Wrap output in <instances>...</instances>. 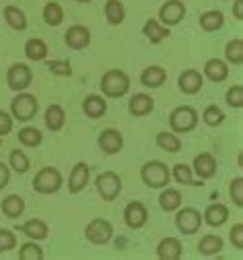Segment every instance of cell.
Instances as JSON below:
<instances>
[{
    "mask_svg": "<svg viewBox=\"0 0 243 260\" xmlns=\"http://www.w3.org/2000/svg\"><path fill=\"white\" fill-rule=\"evenodd\" d=\"M85 238L95 246H103L114 238V225L108 219H93L85 227Z\"/></svg>",
    "mask_w": 243,
    "mask_h": 260,
    "instance_id": "8",
    "label": "cell"
},
{
    "mask_svg": "<svg viewBox=\"0 0 243 260\" xmlns=\"http://www.w3.org/2000/svg\"><path fill=\"white\" fill-rule=\"evenodd\" d=\"M44 21L50 25V27H58L62 21H64V11L60 7V3H56V0H52V3H48L44 7Z\"/></svg>",
    "mask_w": 243,
    "mask_h": 260,
    "instance_id": "38",
    "label": "cell"
},
{
    "mask_svg": "<svg viewBox=\"0 0 243 260\" xmlns=\"http://www.w3.org/2000/svg\"><path fill=\"white\" fill-rule=\"evenodd\" d=\"M97 143H99V149L106 155H116V153H120L124 149V137H122L120 130H116V128L101 130Z\"/></svg>",
    "mask_w": 243,
    "mask_h": 260,
    "instance_id": "12",
    "label": "cell"
},
{
    "mask_svg": "<svg viewBox=\"0 0 243 260\" xmlns=\"http://www.w3.org/2000/svg\"><path fill=\"white\" fill-rule=\"evenodd\" d=\"M202 120L206 126H211V128H217L225 122V114L219 106H208L204 112H202Z\"/></svg>",
    "mask_w": 243,
    "mask_h": 260,
    "instance_id": "40",
    "label": "cell"
},
{
    "mask_svg": "<svg viewBox=\"0 0 243 260\" xmlns=\"http://www.w3.org/2000/svg\"><path fill=\"white\" fill-rule=\"evenodd\" d=\"M223 248H225V240L217 234H206L198 244V250L202 256H217L223 252Z\"/></svg>",
    "mask_w": 243,
    "mask_h": 260,
    "instance_id": "28",
    "label": "cell"
},
{
    "mask_svg": "<svg viewBox=\"0 0 243 260\" xmlns=\"http://www.w3.org/2000/svg\"><path fill=\"white\" fill-rule=\"evenodd\" d=\"M202 31H206V34H215V31H219L223 25H225V15L221 11H204L198 19Z\"/></svg>",
    "mask_w": 243,
    "mask_h": 260,
    "instance_id": "27",
    "label": "cell"
},
{
    "mask_svg": "<svg viewBox=\"0 0 243 260\" xmlns=\"http://www.w3.org/2000/svg\"><path fill=\"white\" fill-rule=\"evenodd\" d=\"M95 188L103 201L112 203L122 194V178L116 172H101L95 180Z\"/></svg>",
    "mask_w": 243,
    "mask_h": 260,
    "instance_id": "6",
    "label": "cell"
},
{
    "mask_svg": "<svg viewBox=\"0 0 243 260\" xmlns=\"http://www.w3.org/2000/svg\"><path fill=\"white\" fill-rule=\"evenodd\" d=\"M19 143L23 147H29V149L40 147L44 143V135L40 133L36 126H25V128L19 130Z\"/></svg>",
    "mask_w": 243,
    "mask_h": 260,
    "instance_id": "35",
    "label": "cell"
},
{
    "mask_svg": "<svg viewBox=\"0 0 243 260\" xmlns=\"http://www.w3.org/2000/svg\"><path fill=\"white\" fill-rule=\"evenodd\" d=\"M124 223L130 230H143L149 223V211L141 201H132L124 209Z\"/></svg>",
    "mask_w": 243,
    "mask_h": 260,
    "instance_id": "11",
    "label": "cell"
},
{
    "mask_svg": "<svg viewBox=\"0 0 243 260\" xmlns=\"http://www.w3.org/2000/svg\"><path fill=\"white\" fill-rule=\"evenodd\" d=\"M33 81V73L27 64L23 62H15L13 67L7 71V85L13 89V91H25Z\"/></svg>",
    "mask_w": 243,
    "mask_h": 260,
    "instance_id": "10",
    "label": "cell"
},
{
    "mask_svg": "<svg viewBox=\"0 0 243 260\" xmlns=\"http://www.w3.org/2000/svg\"><path fill=\"white\" fill-rule=\"evenodd\" d=\"M17 232L27 236L29 240H36V242H42L48 238L50 230H48V223L42 221V219H29L25 221L23 225H17Z\"/></svg>",
    "mask_w": 243,
    "mask_h": 260,
    "instance_id": "19",
    "label": "cell"
},
{
    "mask_svg": "<svg viewBox=\"0 0 243 260\" xmlns=\"http://www.w3.org/2000/svg\"><path fill=\"white\" fill-rule=\"evenodd\" d=\"M17 248V236L13 230H7V227H0V254L15 250Z\"/></svg>",
    "mask_w": 243,
    "mask_h": 260,
    "instance_id": "43",
    "label": "cell"
},
{
    "mask_svg": "<svg viewBox=\"0 0 243 260\" xmlns=\"http://www.w3.org/2000/svg\"><path fill=\"white\" fill-rule=\"evenodd\" d=\"M103 13H106V19L110 25H122L126 19V7L122 5V0H108Z\"/></svg>",
    "mask_w": 243,
    "mask_h": 260,
    "instance_id": "32",
    "label": "cell"
},
{
    "mask_svg": "<svg viewBox=\"0 0 243 260\" xmlns=\"http://www.w3.org/2000/svg\"><path fill=\"white\" fill-rule=\"evenodd\" d=\"M89 176H91V168L85 164V161H79L71 172V178H68V192L71 194L83 192L85 186L89 184Z\"/></svg>",
    "mask_w": 243,
    "mask_h": 260,
    "instance_id": "17",
    "label": "cell"
},
{
    "mask_svg": "<svg viewBox=\"0 0 243 260\" xmlns=\"http://www.w3.org/2000/svg\"><path fill=\"white\" fill-rule=\"evenodd\" d=\"M9 182H11V168L0 161V190H5L9 186Z\"/></svg>",
    "mask_w": 243,
    "mask_h": 260,
    "instance_id": "47",
    "label": "cell"
},
{
    "mask_svg": "<svg viewBox=\"0 0 243 260\" xmlns=\"http://www.w3.org/2000/svg\"><path fill=\"white\" fill-rule=\"evenodd\" d=\"M9 168L17 174H27L31 164H29V157L21 151V149H13L11 155H9Z\"/></svg>",
    "mask_w": 243,
    "mask_h": 260,
    "instance_id": "37",
    "label": "cell"
},
{
    "mask_svg": "<svg viewBox=\"0 0 243 260\" xmlns=\"http://www.w3.org/2000/svg\"><path fill=\"white\" fill-rule=\"evenodd\" d=\"M165 81H167V71L163 67H157V64L141 73V85L147 89H159L165 85Z\"/></svg>",
    "mask_w": 243,
    "mask_h": 260,
    "instance_id": "23",
    "label": "cell"
},
{
    "mask_svg": "<svg viewBox=\"0 0 243 260\" xmlns=\"http://www.w3.org/2000/svg\"><path fill=\"white\" fill-rule=\"evenodd\" d=\"M159 207L161 211L165 213H176L180 207H182V192L176 190V188H161V194H159Z\"/></svg>",
    "mask_w": 243,
    "mask_h": 260,
    "instance_id": "24",
    "label": "cell"
},
{
    "mask_svg": "<svg viewBox=\"0 0 243 260\" xmlns=\"http://www.w3.org/2000/svg\"><path fill=\"white\" fill-rule=\"evenodd\" d=\"M186 5L182 0H167L165 5H161L159 9V23L165 27H176L184 21L186 17Z\"/></svg>",
    "mask_w": 243,
    "mask_h": 260,
    "instance_id": "9",
    "label": "cell"
},
{
    "mask_svg": "<svg viewBox=\"0 0 243 260\" xmlns=\"http://www.w3.org/2000/svg\"><path fill=\"white\" fill-rule=\"evenodd\" d=\"M153 110H155V100L149 93H134L128 102V112L134 118H145L153 114Z\"/></svg>",
    "mask_w": 243,
    "mask_h": 260,
    "instance_id": "15",
    "label": "cell"
},
{
    "mask_svg": "<svg viewBox=\"0 0 243 260\" xmlns=\"http://www.w3.org/2000/svg\"><path fill=\"white\" fill-rule=\"evenodd\" d=\"M75 3H83V5H87V3H91V0H75Z\"/></svg>",
    "mask_w": 243,
    "mask_h": 260,
    "instance_id": "49",
    "label": "cell"
},
{
    "mask_svg": "<svg viewBox=\"0 0 243 260\" xmlns=\"http://www.w3.org/2000/svg\"><path fill=\"white\" fill-rule=\"evenodd\" d=\"M130 91V77L120 71V69H112L101 77V93L103 97H110V100H120Z\"/></svg>",
    "mask_w": 243,
    "mask_h": 260,
    "instance_id": "1",
    "label": "cell"
},
{
    "mask_svg": "<svg viewBox=\"0 0 243 260\" xmlns=\"http://www.w3.org/2000/svg\"><path fill=\"white\" fill-rule=\"evenodd\" d=\"M182 254H184L182 242L173 236H167L157 244V258L159 260H180Z\"/></svg>",
    "mask_w": 243,
    "mask_h": 260,
    "instance_id": "18",
    "label": "cell"
},
{
    "mask_svg": "<svg viewBox=\"0 0 243 260\" xmlns=\"http://www.w3.org/2000/svg\"><path fill=\"white\" fill-rule=\"evenodd\" d=\"M44 122H46V126L52 130V133H60V130L64 128V124H66L64 108H62V106H58V104L48 106L46 116H44Z\"/></svg>",
    "mask_w": 243,
    "mask_h": 260,
    "instance_id": "26",
    "label": "cell"
},
{
    "mask_svg": "<svg viewBox=\"0 0 243 260\" xmlns=\"http://www.w3.org/2000/svg\"><path fill=\"white\" fill-rule=\"evenodd\" d=\"M64 44L71 50H85L91 44V31L85 25H71L64 34Z\"/></svg>",
    "mask_w": 243,
    "mask_h": 260,
    "instance_id": "13",
    "label": "cell"
},
{
    "mask_svg": "<svg viewBox=\"0 0 243 260\" xmlns=\"http://www.w3.org/2000/svg\"><path fill=\"white\" fill-rule=\"evenodd\" d=\"M233 15L237 21H243V0H235L233 3Z\"/></svg>",
    "mask_w": 243,
    "mask_h": 260,
    "instance_id": "48",
    "label": "cell"
},
{
    "mask_svg": "<svg viewBox=\"0 0 243 260\" xmlns=\"http://www.w3.org/2000/svg\"><path fill=\"white\" fill-rule=\"evenodd\" d=\"M5 21L15 31H25L27 29V15L15 5H7L5 7Z\"/></svg>",
    "mask_w": 243,
    "mask_h": 260,
    "instance_id": "30",
    "label": "cell"
},
{
    "mask_svg": "<svg viewBox=\"0 0 243 260\" xmlns=\"http://www.w3.org/2000/svg\"><path fill=\"white\" fill-rule=\"evenodd\" d=\"M0 209H3V213L9 219H19L25 213V201L19 197V194H9V197L3 201V205H0Z\"/></svg>",
    "mask_w": 243,
    "mask_h": 260,
    "instance_id": "31",
    "label": "cell"
},
{
    "mask_svg": "<svg viewBox=\"0 0 243 260\" xmlns=\"http://www.w3.org/2000/svg\"><path fill=\"white\" fill-rule=\"evenodd\" d=\"M229 194H231V201L235 203V207H243V178L237 176L235 180H231V186H229Z\"/></svg>",
    "mask_w": 243,
    "mask_h": 260,
    "instance_id": "44",
    "label": "cell"
},
{
    "mask_svg": "<svg viewBox=\"0 0 243 260\" xmlns=\"http://www.w3.org/2000/svg\"><path fill=\"white\" fill-rule=\"evenodd\" d=\"M225 60L229 64H235V67L243 64V40L241 38H235L225 46Z\"/></svg>",
    "mask_w": 243,
    "mask_h": 260,
    "instance_id": "36",
    "label": "cell"
},
{
    "mask_svg": "<svg viewBox=\"0 0 243 260\" xmlns=\"http://www.w3.org/2000/svg\"><path fill=\"white\" fill-rule=\"evenodd\" d=\"M171 178L176 180L178 184H184V186H202V180L196 182V180H194V172H192V168L186 166V164L173 166V170H171Z\"/></svg>",
    "mask_w": 243,
    "mask_h": 260,
    "instance_id": "34",
    "label": "cell"
},
{
    "mask_svg": "<svg viewBox=\"0 0 243 260\" xmlns=\"http://www.w3.org/2000/svg\"><path fill=\"white\" fill-rule=\"evenodd\" d=\"M13 124H15L13 116H11L9 112H5V110H0V139L7 137V135H11Z\"/></svg>",
    "mask_w": 243,
    "mask_h": 260,
    "instance_id": "46",
    "label": "cell"
},
{
    "mask_svg": "<svg viewBox=\"0 0 243 260\" xmlns=\"http://www.w3.org/2000/svg\"><path fill=\"white\" fill-rule=\"evenodd\" d=\"M178 85H180V91L186 93V95H196L200 93V89L204 87V75L196 69H188L180 75L178 79Z\"/></svg>",
    "mask_w": 243,
    "mask_h": 260,
    "instance_id": "16",
    "label": "cell"
},
{
    "mask_svg": "<svg viewBox=\"0 0 243 260\" xmlns=\"http://www.w3.org/2000/svg\"><path fill=\"white\" fill-rule=\"evenodd\" d=\"M0 147H3V139H0Z\"/></svg>",
    "mask_w": 243,
    "mask_h": 260,
    "instance_id": "50",
    "label": "cell"
},
{
    "mask_svg": "<svg viewBox=\"0 0 243 260\" xmlns=\"http://www.w3.org/2000/svg\"><path fill=\"white\" fill-rule=\"evenodd\" d=\"M204 77H206L208 81H213V83H223V81H227V77H229L227 62L221 60V58L206 60V64H204Z\"/></svg>",
    "mask_w": 243,
    "mask_h": 260,
    "instance_id": "22",
    "label": "cell"
},
{
    "mask_svg": "<svg viewBox=\"0 0 243 260\" xmlns=\"http://www.w3.org/2000/svg\"><path fill=\"white\" fill-rule=\"evenodd\" d=\"M19 258L21 260H44V248L36 240H29L19 248Z\"/></svg>",
    "mask_w": 243,
    "mask_h": 260,
    "instance_id": "39",
    "label": "cell"
},
{
    "mask_svg": "<svg viewBox=\"0 0 243 260\" xmlns=\"http://www.w3.org/2000/svg\"><path fill=\"white\" fill-rule=\"evenodd\" d=\"M192 172L200 178V180H211L217 176V159L213 153H200L194 157V166Z\"/></svg>",
    "mask_w": 243,
    "mask_h": 260,
    "instance_id": "14",
    "label": "cell"
},
{
    "mask_svg": "<svg viewBox=\"0 0 243 260\" xmlns=\"http://www.w3.org/2000/svg\"><path fill=\"white\" fill-rule=\"evenodd\" d=\"M157 147L165 153H180L182 151V139L176 133H167V130H163V133L157 135Z\"/></svg>",
    "mask_w": 243,
    "mask_h": 260,
    "instance_id": "33",
    "label": "cell"
},
{
    "mask_svg": "<svg viewBox=\"0 0 243 260\" xmlns=\"http://www.w3.org/2000/svg\"><path fill=\"white\" fill-rule=\"evenodd\" d=\"M227 219H229V209H227V205H223V203L208 205L206 211L202 213V221H204L206 225H211V227H221V225L227 223Z\"/></svg>",
    "mask_w": 243,
    "mask_h": 260,
    "instance_id": "21",
    "label": "cell"
},
{
    "mask_svg": "<svg viewBox=\"0 0 243 260\" xmlns=\"http://www.w3.org/2000/svg\"><path fill=\"white\" fill-rule=\"evenodd\" d=\"M62 174L52 166L42 168L33 178V190L38 194H56L62 188Z\"/></svg>",
    "mask_w": 243,
    "mask_h": 260,
    "instance_id": "5",
    "label": "cell"
},
{
    "mask_svg": "<svg viewBox=\"0 0 243 260\" xmlns=\"http://www.w3.org/2000/svg\"><path fill=\"white\" fill-rule=\"evenodd\" d=\"M48 52H50L48 50V44L44 40H40V38H31L25 44V56L31 62H44L48 58Z\"/></svg>",
    "mask_w": 243,
    "mask_h": 260,
    "instance_id": "29",
    "label": "cell"
},
{
    "mask_svg": "<svg viewBox=\"0 0 243 260\" xmlns=\"http://www.w3.org/2000/svg\"><path fill=\"white\" fill-rule=\"evenodd\" d=\"M169 126H171V133L188 135L198 126V112L192 106H180L169 114Z\"/></svg>",
    "mask_w": 243,
    "mask_h": 260,
    "instance_id": "4",
    "label": "cell"
},
{
    "mask_svg": "<svg viewBox=\"0 0 243 260\" xmlns=\"http://www.w3.org/2000/svg\"><path fill=\"white\" fill-rule=\"evenodd\" d=\"M225 102H227L229 108H233V110H241V108H243V87H241V85H233V87H229L227 93H225Z\"/></svg>",
    "mask_w": 243,
    "mask_h": 260,
    "instance_id": "41",
    "label": "cell"
},
{
    "mask_svg": "<svg viewBox=\"0 0 243 260\" xmlns=\"http://www.w3.org/2000/svg\"><path fill=\"white\" fill-rule=\"evenodd\" d=\"M229 240L237 250H243V223H235L229 232Z\"/></svg>",
    "mask_w": 243,
    "mask_h": 260,
    "instance_id": "45",
    "label": "cell"
},
{
    "mask_svg": "<svg viewBox=\"0 0 243 260\" xmlns=\"http://www.w3.org/2000/svg\"><path fill=\"white\" fill-rule=\"evenodd\" d=\"M202 213L194 207H180L176 211V227L180 230V234L184 236H194L200 232V227H202Z\"/></svg>",
    "mask_w": 243,
    "mask_h": 260,
    "instance_id": "7",
    "label": "cell"
},
{
    "mask_svg": "<svg viewBox=\"0 0 243 260\" xmlns=\"http://www.w3.org/2000/svg\"><path fill=\"white\" fill-rule=\"evenodd\" d=\"M141 180L145 186L161 190L171 182V170L159 159H151L141 168Z\"/></svg>",
    "mask_w": 243,
    "mask_h": 260,
    "instance_id": "2",
    "label": "cell"
},
{
    "mask_svg": "<svg viewBox=\"0 0 243 260\" xmlns=\"http://www.w3.org/2000/svg\"><path fill=\"white\" fill-rule=\"evenodd\" d=\"M46 69L56 77H71L73 75V67L68 60H48Z\"/></svg>",
    "mask_w": 243,
    "mask_h": 260,
    "instance_id": "42",
    "label": "cell"
},
{
    "mask_svg": "<svg viewBox=\"0 0 243 260\" xmlns=\"http://www.w3.org/2000/svg\"><path fill=\"white\" fill-rule=\"evenodd\" d=\"M143 36L151 42V44H161L165 38H169V27L161 25L157 19H149L145 25H143Z\"/></svg>",
    "mask_w": 243,
    "mask_h": 260,
    "instance_id": "25",
    "label": "cell"
},
{
    "mask_svg": "<svg viewBox=\"0 0 243 260\" xmlns=\"http://www.w3.org/2000/svg\"><path fill=\"white\" fill-rule=\"evenodd\" d=\"M38 114V97L27 91H19L11 102V116L17 122H29Z\"/></svg>",
    "mask_w": 243,
    "mask_h": 260,
    "instance_id": "3",
    "label": "cell"
},
{
    "mask_svg": "<svg viewBox=\"0 0 243 260\" xmlns=\"http://www.w3.org/2000/svg\"><path fill=\"white\" fill-rule=\"evenodd\" d=\"M83 112L91 120H99L101 116H106V112H108L106 97H103V95H95V93L87 95L85 100H83Z\"/></svg>",
    "mask_w": 243,
    "mask_h": 260,
    "instance_id": "20",
    "label": "cell"
}]
</instances>
